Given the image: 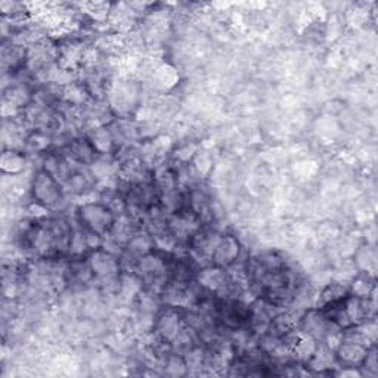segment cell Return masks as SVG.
<instances>
[{"instance_id":"1","label":"cell","mask_w":378,"mask_h":378,"mask_svg":"<svg viewBox=\"0 0 378 378\" xmlns=\"http://www.w3.org/2000/svg\"><path fill=\"white\" fill-rule=\"evenodd\" d=\"M79 219L84 231H89L98 236H104L114 228L116 213L105 204L89 203L79 209Z\"/></svg>"},{"instance_id":"3","label":"cell","mask_w":378,"mask_h":378,"mask_svg":"<svg viewBox=\"0 0 378 378\" xmlns=\"http://www.w3.org/2000/svg\"><path fill=\"white\" fill-rule=\"evenodd\" d=\"M239 251H241V247L234 236H223L213 251L211 262L218 268L232 266L239 256Z\"/></svg>"},{"instance_id":"4","label":"cell","mask_w":378,"mask_h":378,"mask_svg":"<svg viewBox=\"0 0 378 378\" xmlns=\"http://www.w3.org/2000/svg\"><path fill=\"white\" fill-rule=\"evenodd\" d=\"M91 268L93 271V275L99 276L103 280H111L116 278V272L119 271V263L116 259L108 253H103V251H96L92 255L89 260Z\"/></svg>"},{"instance_id":"6","label":"cell","mask_w":378,"mask_h":378,"mask_svg":"<svg viewBox=\"0 0 378 378\" xmlns=\"http://www.w3.org/2000/svg\"><path fill=\"white\" fill-rule=\"evenodd\" d=\"M27 58V52L21 45H10L3 50V67L12 71L18 70Z\"/></svg>"},{"instance_id":"2","label":"cell","mask_w":378,"mask_h":378,"mask_svg":"<svg viewBox=\"0 0 378 378\" xmlns=\"http://www.w3.org/2000/svg\"><path fill=\"white\" fill-rule=\"evenodd\" d=\"M31 191L36 203L46 209L55 207L62 199V191L58 179L45 170L39 172L34 176Z\"/></svg>"},{"instance_id":"7","label":"cell","mask_w":378,"mask_h":378,"mask_svg":"<svg viewBox=\"0 0 378 378\" xmlns=\"http://www.w3.org/2000/svg\"><path fill=\"white\" fill-rule=\"evenodd\" d=\"M25 165V158H22L21 153L17 151H5L2 157V167L5 172L9 173H17L20 172Z\"/></svg>"},{"instance_id":"5","label":"cell","mask_w":378,"mask_h":378,"mask_svg":"<svg viewBox=\"0 0 378 378\" xmlns=\"http://www.w3.org/2000/svg\"><path fill=\"white\" fill-rule=\"evenodd\" d=\"M70 156L73 157V160L79 162H89L95 160L96 149L91 141L75 139L70 144Z\"/></svg>"}]
</instances>
